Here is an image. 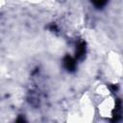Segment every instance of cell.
Instances as JSON below:
<instances>
[{"label":"cell","instance_id":"cell-1","mask_svg":"<svg viewBox=\"0 0 123 123\" xmlns=\"http://www.w3.org/2000/svg\"><path fill=\"white\" fill-rule=\"evenodd\" d=\"M63 63H64V66L67 70H74L75 69V66H76V62L75 61L70 58V57H65V59L63 60Z\"/></svg>","mask_w":123,"mask_h":123},{"label":"cell","instance_id":"cell-2","mask_svg":"<svg viewBox=\"0 0 123 123\" xmlns=\"http://www.w3.org/2000/svg\"><path fill=\"white\" fill-rule=\"evenodd\" d=\"M92 1H93V3H94L95 6H97V7H101V6H103V5L106 3L107 0H92Z\"/></svg>","mask_w":123,"mask_h":123}]
</instances>
